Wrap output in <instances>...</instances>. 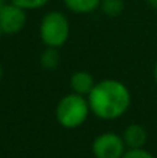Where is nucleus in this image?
<instances>
[{
    "label": "nucleus",
    "instance_id": "f257e3e1",
    "mask_svg": "<svg viewBox=\"0 0 157 158\" xmlns=\"http://www.w3.org/2000/svg\"><path fill=\"white\" fill-rule=\"evenodd\" d=\"M91 114L102 121H116L129 110L132 96L124 82L118 79H102L96 82L86 96Z\"/></svg>",
    "mask_w": 157,
    "mask_h": 158
},
{
    "label": "nucleus",
    "instance_id": "f03ea898",
    "mask_svg": "<svg viewBox=\"0 0 157 158\" xmlns=\"http://www.w3.org/2000/svg\"><path fill=\"white\" fill-rule=\"evenodd\" d=\"M91 108L88 98L77 93H68L63 96L56 104L54 115L58 125L64 129H77L86 122Z\"/></svg>",
    "mask_w": 157,
    "mask_h": 158
},
{
    "label": "nucleus",
    "instance_id": "7ed1b4c3",
    "mask_svg": "<svg viewBox=\"0 0 157 158\" xmlns=\"http://www.w3.org/2000/svg\"><path fill=\"white\" fill-rule=\"evenodd\" d=\"M71 35L70 19L63 11H47L39 22V38L45 47L60 49L68 42Z\"/></svg>",
    "mask_w": 157,
    "mask_h": 158
},
{
    "label": "nucleus",
    "instance_id": "20e7f679",
    "mask_svg": "<svg viewBox=\"0 0 157 158\" xmlns=\"http://www.w3.org/2000/svg\"><path fill=\"white\" fill-rule=\"evenodd\" d=\"M91 150L95 158H122L127 146L121 135L116 132H103L93 139Z\"/></svg>",
    "mask_w": 157,
    "mask_h": 158
},
{
    "label": "nucleus",
    "instance_id": "39448f33",
    "mask_svg": "<svg viewBox=\"0 0 157 158\" xmlns=\"http://www.w3.org/2000/svg\"><path fill=\"white\" fill-rule=\"evenodd\" d=\"M28 21V11L22 7L7 2L0 11V31L3 36H13L25 28Z\"/></svg>",
    "mask_w": 157,
    "mask_h": 158
},
{
    "label": "nucleus",
    "instance_id": "423d86ee",
    "mask_svg": "<svg viewBox=\"0 0 157 158\" xmlns=\"http://www.w3.org/2000/svg\"><path fill=\"white\" fill-rule=\"evenodd\" d=\"M121 136L127 148H143L147 143V131L141 123L128 125Z\"/></svg>",
    "mask_w": 157,
    "mask_h": 158
},
{
    "label": "nucleus",
    "instance_id": "0eeeda50",
    "mask_svg": "<svg viewBox=\"0 0 157 158\" xmlns=\"http://www.w3.org/2000/svg\"><path fill=\"white\" fill-rule=\"evenodd\" d=\"M96 85V81L93 79L88 71H75L70 77V87L72 93H77L81 96H88L92 92L93 86Z\"/></svg>",
    "mask_w": 157,
    "mask_h": 158
},
{
    "label": "nucleus",
    "instance_id": "6e6552de",
    "mask_svg": "<svg viewBox=\"0 0 157 158\" xmlns=\"http://www.w3.org/2000/svg\"><path fill=\"white\" fill-rule=\"evenodd\" d=\"M102 0H63V4L70 13L77 15H88L99 10Z\"/></svg>",
    "mask_w": 157,
    "mask_h": 158
},
{
    "label": "nucleus",
    "instance_id": "1a4fd4ad",
    "mask_svg": "<svg viewBox=\"0 0 157 158\" xmlns=\"http://www.w3.org/2000/svg\"><path fill=\"white\" fill-rule=\"evenodd\" d=\"M61 63V56L58 49L54 47H45L39 56V64L46 71H54Z\"/></svg>",
    "mask_w": 157,
    "mask_h": 158
},
{
    "label": "nucleus",
    "instance_id": "9d476101",
    "mask_svg": "<svg viewBox=\"0 0 157 158\" xmlns=\"http://www.w3.org/2000/svg\"><path fill=\"white\" fill-rule=\"evenodd\" d=\"M99 10L102 11L106 17L116 18V17L121 15V14L124 13L125 3H124V0H102Z\"/></svg>",
    "mask_w": 157,
    "mask_h": 158
},
{
    "label": "nucleus",
    "instance_id": "9b49d317",
    "mask_svg": "<svg viewBox=\"0 0 157 158\" xmlns=\"http://www.w3.org/2000/svg\"><path fill=\"white\" fill-rule=\"evenodd\" d=\"M10 3L22 7L24 10L31 11V10H39V8H43L45 6H47L50 3V0H8Z\"/></svg>",
    "mask_w": 157,
    "mask_h": 158
},
{
    "label": "nucleus",
    "instance_id": "f8f14e48",
    "mask_svg": "<svg viewBox=\"0 0 157 158\" xmlns=\"http://www.w3.org/2000/svg\"><path fill=\"white\" fill-rule=\"evenodd\" d=\"M122 158H156L146 148H127Z\"/></svg>",
    "mask_w": 157,
    "mask_h": 158
},
{
    "label": "nucleus",
    "instance_id": "ddd939ff",
    "mask_svg": "<svg viewBox=\"0 0 157 158\" xmlns=\"http://www.w3.org/2000/svg\"><path fill=\"white\" fill-rule=\"evenodd\" d=\"M145 2L147 3V6H149L150 8H153V10H157V0H145Z\"/></svg>",
    "mask_w": 157,
    "mask_h": 158
},
{
    "label": "nucleus",
    "instance_id": "4468645a",
    "mask_svg": "<svg viewBox=\"0 0 157 158\" xmlns=\"http://www.w3.org/2000/svg\"><path fill=\"white\" fill-rule=\"evenodd\" d=\"M153 79H155V82L157 83V61L155 63V67H153Z\"/></svg>",
    "mask_w": 157,
    "mask_h": 158
},
{
    "label": "nucleus",
    "instance_id": "2eb2a0df",
    "mask_svg": "<svg viewBox=\"0 0 157 158\" xmlns=\"http://www.w3.org/2000/svg\"><path fill=\"white\" fill-rule=\"evenodd\" d=\"M7 2H8V0H0V11L3 10V7H4L6 4H7Z\"/></svg>",
    "mask_w": 157,
    "mask_h": 158
},
{
    "label": "nucleus",
    "instance_id": "dca6fc26",
    "mask_svg": "<svg viewBox=\"0 0 157 158\" xmlns=\"http://www.w3.org/2000/svg\"><path fill=\"white\" fill-rule=\"evenodd\" d=\"M2 79H3V67L0 64V82H2Z\"/></svg>",
    "mask_w": 157,
    "mask_h": 158
}]
</instances>
